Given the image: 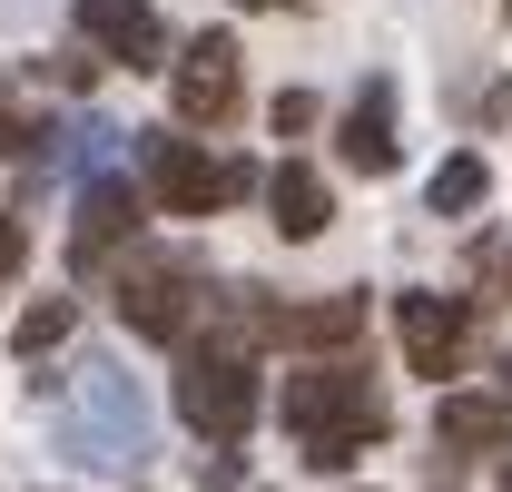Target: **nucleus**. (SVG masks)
I'll list each match as a JSON object with an SVG mask.
<instances>
[{
	"label": "nucleus",
	"instance_id": "1",
	"mask_svg": "<svg viewBox=\"0 0 512 492\" xmlns=\"http://www.w3.org/2000/svg\"><path fill=\"white\" fill-rule=\"evenodd\" d=\"M276 414H286V433L306 443V473H345L355 453H375L384 433H394L384 394H375L355 365H306V374H286Z\"/></svg>",
	"mask_w": 512,
	"mask_h": 492
},
{
	"label": "nucleus",
	"instance_id": "2",
	"mask_svg": "<svg viewBox=\"0 0 512 492\" xmlns=\"http://www.w3.org/2000/svg\"><path fill=\"white\" fill-rule=\"evenodd\" d=\"M69 463H99V473H138L148 463V404H138V384H128L109 355H89V365L69 374Z\"/></svg>",
	"mask_w": 512,
	"mask_h": 492
},
{
	"label": "nucleus",
	"instance_id": "3",
	"mask_svg": "<svg viewBox=\"0 0 512 492\" xmlns=\"http://www.w3.org/2000/svg\"><path fill=\"white\" fill-rule=\"evenodd\" d=\"M207 306V276H197V256H158V246H138L119 266V315L128 335H148V345H178Z\"/></svg>",
	"mask_w": 512,
	"mask_h": 492
},
{
	"label": "nucleus",
	"instance_id": "4",
	"mask_svg": "<svg viewBox=\"0 0 512 492\" xmlns=\"http://www.w3.org/2000/svg\"><path fill=\"white\" fill-rule=\"evenodd\" d=\"M138 168H148V197L168 207V217H207V207H227V197H247L256 168L247 158H207V148H188V138H138Z\"/></svg>",
	"mask_w": 512,
	"mask_h": 492
},
{
	"label": "nucleus",
	"instance_id": "5",
	"mask_svg": "<svg viewBox=\"0 0 512 492\" xmlns=\"http://www.w3.org/2000/svg\"><path fill=\"white\" fill-rule=\"evenodd\" d=\"M178 414H188L207 443H237V433L256 424V374H247V355L197 345L188 365H178Z\"/></svg>",
	"mask_w": 512,
	"mask_h": 492
},
{
	"label": "nucleus",
	"instance_id": "6",
	"mask_svg": "<svg viewBox=\"0 0 512 492\" xmlns=\"http://www.w3.org/2000/svg\"><path fill=\"white\" fill-rule=\"evenodd\" d=\"M394 335H404V365L444 384V374L463 365V335H473V296H434V286H414V296H394Z\"/></svg>",
	"mask_w": 512,
	"mask_h": 492
},
{
	"label": "nucleus",
	"instance_id": "7",
	"mask_svg": "<svg viewBox=\"0 0 512 492\" xmlns=\"http://www.w3.org/2000/svg\"><path fill=\"white\" fill-rule=\"evenodd\" d=\"M168 99H178V119H188V128L237 119V40H227V30H197L188 60H178V79H168Z\"/></svg>",
	"mask_w": 512,
	"mask_h": 492
},
{
	"label": "nucleus",
	"instance_id": "8",
	"mask_svg": "<svg viewBox=\"0 0 512 492\" xmlns=\"http://www.w3.org/2000/svg\"><path fill=\"white\" fill-rule=\"evenodd\" d=\"M138 217H148V197L128 178H89L79 187V227H69V266L89 276V266H109L128 237H138Z\"/></svg>",
	"mask_w": 512,
	"mask_h": 492
},
{
	"label": "nucleus",
	"instance_id": "9",
	"mask_svg": "<svg viewBox=\"0 0 512 492\" xmlns=\"http://www.w3.org/2000/svg\"><path fill=\"white\" fill-rule=\"evenodd\" d=\"M79 40H89V60H119V69H158V50H168L148 0H79Z\"/></svg>",
	"mask_w": 512,
	"mask_h": 492
},
{
	"label": "nucleus",
	"instance_id": "10",
	"mask_svg": "<svg viewBox=\"0 0 512 492\" xmlns=\"http://www.w3.org/2000/svg\"><path fill=\"white\" fill-rule=\"evenodd\" d=\"M503 443H512V404L503 394H444V404H434V453L473 463V453H503Z\"/></svg>",
	"mask_w": 512,
	"mask_h": 492
},
{
	"label": "nucleus",
	"instance_id": "11",
	"mask_svg": "<svg viewBox=\"0 0 512 492\" xmlns=\"http://www.w3.org/2000/svg\"><path fill=\"white\" fill-rule=\"evenodd\" d=\"M345 168H365V178L394 168V79L355 89V109H345Z\"/></svg>",
	"mask_w": 512,
	"mask_h": 492
},
{
	"label": "nucleus",
	"instance_id": "12",
	"mask_svg": "<svg viewBox=\"0 0 512 492\" xmlns=\"http://www.w3.org/2000/svg\"><path fill=\"white\" fill-rule=\"evenodd\" d=\"M266 207H276L286 237H325V217H335V197H325V178L306 168V158H286V168L266 178Z\"/></svg>",
	"mask_w": 512,
	"mask_h": 492
},
{
	"label": "nucleus",
	"instance_id": "13",
	"mask_svg": "<svg viewBox=\"0 0 512 492\" xmlns=\"http://www.w3.org/2000/svg\"><path fill=\"white\" fill-rule=\"evenodd\" d=\"M365 296H316V306H276V345H355Z\"/></svg>",
	"mask_w": 512,
	"mask_h": 492
},
{
	"label": "nucleus",
	"instance_id": "14",
	"mask_svg": "<svg viewBox=\"0 0 512 492\" xmlns=\"http://www.w3.org/2000/svg\"><path fill=\"white\" fill-rule=\"evenodd\" d=\"M483 158H473V148H463V158H444V168H434V178H424V207H434V217H463V207H483Z\"/></svg>",
	"mask_w": 512,
	"mask_h": 492
},
{
	"label": "nucleus",
	"instance_id": "15",
	"mask_svg": "<svg viewBox=\"0 0 512 492\" xmlns=\"http://www.w3.org/2000/svg\"><path fill=\"white\" fill-rule=\"evenodd\" d=\"M69 325H79V296H40V306H30L20 325H10V345H20V355H50V345H60Z\"/></svg>",
	"mask_w": 512,
	"mask_h": 492
},
{
	"label": "nucleus",
	"instance_id": "16",
	"mask_svg": "<svg viewBox=\"0 0 512 492\" xmlns=\"http://www.w3.org/2000/svg\"><path fill=\"white\" fill-rule=\"evenodd\" d=\"M119 158V128L109 119H79V128H60V168H79V178H99Z\"/></svg>",
	"mask_w": 512,
	"mask_h": 492
},
{
	"label": "nucleus",
	"instance_id": "17",
	"mask_svg": "<svg viewBox=\"0 0 512 492\" xmlns=\"http://www.w3.org/2000/svg\"><path fill=\"white\" fill-rule=\"evenodd\" d=\"M0 158H40V119L0 99Z\"/></svg>",
	"mask_w": 512,
	"mask_h": 492
},
{
	"label": "nucleus",
	"instance_id": "18",
	"mask_svg": "<svg viewBox=\"0 0 512 492\" xmlns=\"http://www.w3.org/2000/svg\"><path fill=\"white\" fill-rule=\"evenodd\" d=\"M197 483H207V492H237V483H247V463H237V443H217V453H197Z\"/></svg>",
	"mask_w": 512,
	"mask_h": 492
},
{
	"label": "nucleus",
	"instance_id": "19",
	"mask_svg": "<svg viewBox=\"0 0 512 492\" xmlns=\"http://www.w3.org/2000/svg\"><path fill=\"white\" fill-rule=\"evenodd\" d=\"M296 128H316V99H306V89H286V99H276V138H296Z\"/></svg>",
	"mask_w": 512,
	"mask_h": 492
},
{
	"label": "nucleus",
	"instance_id": "20",
	"mask_svg": "<svg viewBox=\"0 0 512 492\" xmlns=\"http://www.w3.org/2000/svg\"><path fill=\"white\" fill-rule=\"evenodd\" d=\"M20 256H30V237H20V217H0V286L20 276Z\"/></svg>",
	"mask_w": 512,
	"mask_h": 492
},
{
	"label": "nucleus",
	"instance_id": "21",
	"mask_svg": "<svg viewBox=\"0 0 512 492\" xmlns=\"http://www.w3.org/2000/svg\"><path fill=\"white\" fill-rule=\"evenodd\" d=\"M493 384H503V404H512V355H503V365H493Z\"/></svg>",
	"mask_w": 512,
	"mask_h": 492
},
{
	"label": "nucleus",
	"instance_id": "22",
	"mask_svg": "<svg viewBox=\"0 0 512 492\" xmlns=\"http://www.w3.org/2000/svg\"><path fill=\"white\" fill-rule=\"evenodd\" d=\"M503 286H512V246H503Z\"/></svg>",
	"mask_w": 512,
	"mask_h": 492
}]
</instances>
